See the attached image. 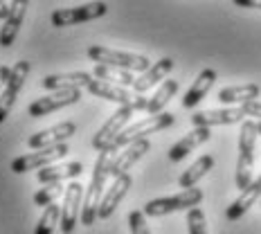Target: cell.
<instances>
[{"mask_svg":"<svg viewBox=\"0 0 261 234\" xmlns=\"http://www.w3.org/2000/svg\"><path fill=\"white\" fill-rule=\"evenodd\" d=\"M257 122L243 119L239 133V160H237V187L246 189L252 183V165H254V144H257Z\"/></svg>","mask_w":261,"mask_h":234,"instance_id":"obj_3","label":"cell"},{"mask_svg":"<svg viewBox=\"0 0 261 234\" xmlns=\"http://www.w3.org/2000/svg\"><path fill=\"white\" fill-rule=\"evenodd\" d=\"M246 119V113L241 108H221V111H200L192 115L194 126H227V124H239Z\"/></svg>","mask_w":261,"mask_h":234,"instance_id":"obj_14","label":"cell"},{"mask_svg":"<svg viewBox=\"0 0 261 234\" xmlns=\"http://www.w3.org/2000/svg\"><path fill=\"white\" fill-rule=\"evenodd\" d=\"M237 7H246V9H261V0H232Z\"/></svg>","mask_w":261,"mask_h":234,"instance_id":"obj_33","label":"cell"},{"mask_svg":"<svg viewBox=\"0 0 261 234\" xmlns=\"http://www.w3.org/2000/svg\"><path fill=\"white\" fill-rule=\"evenodd\" d=\"M241 111L246 113V117H257L261 122V101L250 99V101H246V104H241Z\"/></svg>","mask_w":261,"mask_h":234,"instance_id":"obj_31","label":"cell"},{"mask_svg":"<svg viewBox=\"0 0 261 234\" xmlns=\"http://www.w3.org/2000/svg\"><path fill=\"white\" fill-rule=\"evenodd\" d=\"M108 12V5L106 3H88V5H79V7L72 9H57L52 14V25L54 27H70V25H77V23H88V20L101 18Z\"/></svg>","mask_w":261,"mask_h":234,"instance_id":"obj_7","label":"cell"},{"mask_svg":"<svg viewBox=\"0 0 261 234\" xmlns=\"http://www.w3.org/2000/svg\"><path fill=\"white\" fill-rule=\"evenodd\" d=\"M59 219H61V207H59L57 203L47 205L45 212H43V216L39 219V223H36L34 234H52L54 232V225L59 223Z\"/></svg>","mask_w":261,"mask_h":234,"instance_id":"obj_27","label":"cell"},{"mask_svg":"<svg viewBox=\"0 0 261 234\" xmlns=\"http://www.w3.org/2000/svg\"><path fill=\"white\" fill-rule=\"evenodd\" d=\"M187 225L189 234H207V225H205V214L200 207L187 210Z\"/></svg>","mask_w":261,"mask_h":234,"instance_id":"obj_29","label":"cell"},{"mask_svg":"<svg viewBox=\"0 0 261 234\" xmlns=\"http://www.w3.org/2000/svg\"><path fill=\"white\" fill-rule=\"evenodd\" d=\"M257 133L261 135V122H257Z\"/></svg>","mask_w":261,"mask_h":234,"instance_id":"obj_36","label":"cell"},{"mask_svg":"<svg viewBox=\"0 0 261 234\" xmlns=\"http://www.w3.org/2000/svg\"><path fill=\"white\" fill-rule=\"evenodd\" d=\"M203 200V192L200 189H182L176 196H167V198H153L144 205V216H165L171 212H180V210H192L198 207V203Z\"/></svg>","mask_w":261,"mask_h":234,"instance_id":"obj_5","label":"cell"},{"mask_svg":"<svg viewBox=\"0 0 261 234\" xmlns=\"http://www.w3.org/2000/svg\"><path fill=\"white\" fill-rule=\"evenodd\" d=\"M95 77L101 81H108V84H115V86H133V81H135V77L128 70L115 68V65H104V63L95 65Z\"/></svg>","mask_w":261,"mask_h":234,"instance_id":"obj_26","label":"cell"},{"mask_svg":"<svg viewBox=\"0 0 261 234\" xmlns=\"http://www.w3.org/2000/svg\"><path fill=\"white\" fill-rule=\"evenodd\" d=\"M171 70H173V59H169V57L160 59V61L153 63L149 70H144V72L133 81V88H135V92H140V95H142V92H146L149 88H153L158 81L165 79L167 74L171 72Z\"/></svg>","mask_w":261,"mask_h":234,"instance_id":"obj_18","label":"cell"},{"mask_svg":"<svg viewBox=\"0 0 261 234\" xmlns=\"http://www.w3.org/2000/svg\"><path fill=\"white\" fill-rule=\"evenodd\" d=\"M81 203H84V187L79 183H70L68 189H65L63 205H61V232L63 234H70L74 230Z\"/></svg>","mask_w":261,"mask_h":234,"instance_id":"obj_12","label":"cell"},{"mask_svg":"<svg viewBox=\"0 0 261 234\" xmlns=\"http://www.w3.org/2000/svg\"><path fill=\"white\" fill-rule=\"evenodd\" d=\"M86 88H88L90 95L101 97V99H108V101H115V104H119V106L130 104V101H133V95H130L124 86L108 84V81H101V79H92Z\"/></svg>","mask_w":261,"mask_h":234,"instance_id":"obj_20","label":"cell"},{"mask_svg":"<svg viewBox=\"0 0 261 234\" xmlns=\"http://www.w3.org/2000/svg\"><path fill=\"white\" fill-rule=\"evenodd\" d=\"M212 138V131L207 126H194L192 133H187L182 140H178L176 144L169 149V160L171 162H180L187 153H192L196 146H200L203 142H207Z\"/></svg>","mask_w":261,"mask_h":234,"instance_id":"obj_17","label":"cell"},{"mask_svg":"<svg viewBox=\"0 0 261 234\" xmlns=\"http://www.w3.org/2000/svg\"><path fill=\"white\" fill-rule=\"evenodd\" d=\"M173 122H176V117H173L171 113H158V115H151V117L142 119V122H135V124H130V126H126L111 144H106L101 151H104V153H115L119 146H128L130 142H135V140H144L146 135H153V133H158V131L169 128V126H173Z\"/></svg>","mask_w":261,"mask_h":234,"instance_id":"obj_2","label":"cell"},{"mask_svg":"<svg viewBox=\"0 0 261 234\" xmlns=\"http://www.w3.org/2000/svg\"><path fill=\"white\" fill-rule=\"evenodd\" d=\"M88 57L97 63L104 65H115V68L128 70V72H144L151 68V61L146 57L140 54H130V52H119V50H111L104 45H90L88 47Z\"/></svg>","mask_w":261,"mask_h":234,"instance_id":"obj_4","label":"cell"},{"mask_svg":"<svg viewBox=\"0 0 261 234\" xmlns=\"http://www.w3.org/2000/svg\"><path fill=\"white\" fill-rule=\"evenodd\" d=\"M84 171L81 162H65V165H50L39 169V183L50 185V183H63L68 178H77Z\"/></svg>","mask_w":261,"mask_h":234,"instance_id":"obj_22","label":"cell"},{"mask_svg":"<svg viewBox=\"0 0 261 234\" xmlns=\"http://www.w3.org/2000/svg\"><path fill=\"white\" fill-rule=\"evenodd\" d=\"M128 227H130V232H133V234H151L149 225H146L144 212H140V210H133L128 214Z\"/></svg>","mask_w":261,"mask_h":234,"instance_id":"obj_30","label":"cell"},{"mask_svg":"<svg viewBox=\"0 0 261 234\" xmlns=\"http://www.w3.org/2000/svg\"><path fill=\"white\" fill-rule=\"evenodd\" d=\"M74 122H61L52 128H45V131H39L36 135H32L27 140V146L30 149H45V146H54V144H63L70 140V135H74Z\"/></svg>","mask_w":261,"mask_h":234,"instance_id":"obj_15","label":"cell"},{"mask_svg":"<svg viewBox=\"0 0 261 234\" xmlns=\"http://www.w3.org/2000/svg\"><path fill=\"white\" fill-rule=\"evenodd\" d=\"M133 106L130 104H124V106H119L115 113H113L111 117H108V122H104V126H101L99 131L95 133V138H92V146H95L97 151H101L106 144H111L113 140L117 138L119 133L124 131V126L128 124V119L130 115H133Z\"/></svg>","mask_w":261,"mask_h":234,"instance_id":"obj_10","label":"cell"},{"mask_svg":"<svg viewBox=\"0 0 261 234\" xmlns=\"http://www.w3.org/2000/svg\"><path fill=\"white\" fill-rule=\"evenodd\" d=\"M27 7H30V0H12L9 5V14L5 18V25L0 30V47H12L16 36L20 32V25L25 20Z\"/></svg>","mask_w":261,"mask_h":234,"instance_id":"obj_13","label":"cell"},{"mask_svg":"<svg viewBox=\"0 0 261 234\" xmlns=\"http://www.w3.org/2000/svg\"><path fill=\"white\" fill-rule=\"evenodd\" d=\"M9 72H12L9 65H0V88H5V84H7V79H9Z\"/></svg>","mask_w":261,"mask_h":234,"instance_id":"obj_34","label":"cell"},{"mask_svg":"<svg viewBox=\"0 0 261 234\" xmlns=\"http://www.w3.org/2000/svg\"><path fill=\"white\" fill-rule=\"evenodd\" d=\"M68 142L45 146V149H34L32 153L20 155L12 160V171L14 173H27V171H39L43 167H50L57 160H61L63 155H68Z\"/></svg>","mask_w":261,"mask_h":234,"instance_id":"obj_6","label":"cell"},{"mask_svg":"<svg viewBox=\"0 0 261 234\" xmlns=\"http://www.w3.org/2000/svg\"><path fill=\"white\" fill-rule=\"evenodd\" d=\"M92 81L90 72H61V74H47L41 81L45 90H63V88H84Z\"/></svg>","mask_w":261,"mask_h":234,"instance_id":"obj_21","label":"cell"},{"mask_svg":"<svg viewBox=\"0 0 261 234\" xmlns=\"http://www.w3.org/2000/svg\"><path fill=\"white\" fill-rule=\"evenodd\" d=\"M212 167H214V158H212V155H200L198 160H196L194 165L189 167V169L185 171L180 178H178V185H180L182 189H192L194 185L205 176V173L212 171Z\"/></svg>","mask_w":261,"mask_h":234,"instance_id":"obj_24","label":"cell"},{"mask_svg":"<svg viewBox=\"0 0 261 234\" xmlns=\"http://www.w3.org/2000/svg\"><path fill=\"white\" fill-rule=\"evenodd\" d=\"M261 88L257 84H243V86H227L219 92L221 104H246L250 99H257Z\"/></svg>","mask_w":261,"mask_h":234,"instance_id":"obj_23","label":"cell"},{"mask_svg":"<svg viewBox=\"0 0 261 234\" xmlns=\"http://www.w3.org/2000/svg\"><path fill=\"white\" fill-rule=\"evenodd\" d=\"M176 92H178V81H173V79L162 81V86L149 99V104H146V113H149V115H158V113H162V108L169 104V99L176 95Z\"/></svg>","mask_w":261,"mask_h":234,"instance_id":"obj_25","label":"cell"},{"mask_svg":"<svg viewBox=\"0 0 261 234\" xmlns=\"http://www.w3.org/2000/svg\"><path fill=\"white\" fill-rule=\"evenodd\" d=\"M151 149V144H149V140H135V142H130L126 149L122 151V153H117V155H111V165H108V176L111 178H117V176H122V173H126L130 167L135 165V162L142 158L146 151Z\"/></svg>","mask_w":261,"mask_h":234,"instance_id":"obj_11","label":"cell"},{"mask_svg":"<svg viewBox=\"0 0 261 234\" xmlns=\"http://www.w3.org/2000/svg\"><path fill=\"white\" fill-rule=\"evenodd\" d=\"M111 155L113 153H104L99 151V160L95 165V171H92V180L86 189L84 203H81V223L86 227L92 225L97 219V212H99V203L104 198V183L108 178V165H111Z\"/></svg>","mask_w":261,"mask_h":234,"instance_id":"obj_1","label":"cell"},{"mask_svg":"<svg viewBox=\"0 0 261 234\" xmlns=\"http://www.w3.org/2000/svg\"><path fill=\"white\" fill-rule=\"evenodd\" d=\"M81 99V90L79 88H63V90H52L47 97H39L34 99L30 106H27V113L30 117H43L47 113H54L59 108L72 106Z\"/></svg>","mask_w":261,"mask_h":234,"instance_id":"obj_9","label":"cell"},{"mask_svg":"<svg viewBox=\"0 0 261 234\" xmlns=\"http://www.w3.org/2000/svg\"><path fill=\"white\" fill-rule=\"evenodd\" d=\"M130 176L128 173H122V176L115 178V183L111 185V189L104 194V198H101L99 203V212H97V219H108V216H113V212L117 210V205L124 200V196L130 189Z\"/></svg>","mask_w":261,"mask_h":234,"instance_id":"obj_16","label":"cell"},{"mask_svg":"<svg viewBox=\"0 0 261 234\" xmlns=\"http://www.w3.org/2000/svg\"><path fill=\"white\" fill-rule=\"evenodd\" d=\"M214 81H216V70H212V68L200 70V74L196 77V81L192 84V88H189L187 95H185L182 108H194V106H198L200 101L205 99V95L210 92V88L214 86Z\"/></svg>","mask_w":261,"mask_h":234,"instance_id":"obj_19","label":"cell"},{"mask_svg":"<svg viewBox=\"0 0 261 234\" xmlns=\"http://www.w3.org/2000/svg\"><path fill=\"white\" fill-rule=\"evenodd\" d=\"M61 194H63L61 183H50V185H45V187L34 194V203L39 205V207H47V205H52Z\"/></svg>","mask_w":261,"mask_h":234,"instance_id":"obj_28","label":"cell"},{"mask_svg":"<svg viewBox=\"0 0 261 234\" xmlns=\"http://www.w3.org/2000/svg\"><path fill=\"white\" fill-rule=\"evenodd\" d=\"M7 14H9V5L5 3V0H0V18H7Z\"/></svg>","mask_w":261,"mask_h":234,"instance_id":"obj_35","label":"cell"},{"mask_svg":"<svg viewBox=\"0 0 261 234\" xmlns=\"http://www.w3.org/2000/svg\"><path fill=\"white\" fill-rule=\"evenodd\" d=\"M30 70H32L30 61H18V63H14L12 72H9L7 84H5L3 92H0V124H3L5 119L9 117V113H12V108H14V104H16V97H18L20 88H23V84H25L27 74H30Z\"/></svg>","mask_w":261,"mask_h":234,"instance_id":"obj_8","label":"cell"},{"mask_svg":"<svg viewBox=\"0 0 261 234\" xmlns=\"http://www.w3.org/2000/svg\"><path fill=\"white\" fill-rule=\"evenodd\" d=\"M146 104H149V99H146L144 95H135L133 101H130V106H133V111H146Z\"/></svg>","mask_w":261,"mask_h":234,"instance_id":"obj_32","label":"cell"}]
</instances>
